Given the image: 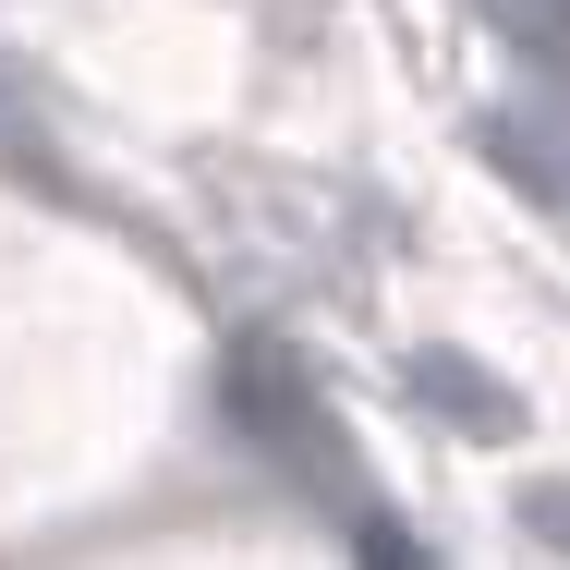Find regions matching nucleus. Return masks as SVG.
I'll use <instances>...</instances> for the list:
<instances>
[{
  "instance_id": "7ed1b4c3",
  "label": "nucleus",
  "mask_w": 570,
  "mask_h": 570,
  "mask_svg": "<svg viewBox=\"0 0 570 570\" xmlns=\"http://www.w3.org/2000/svg\"><path fill=\"white\" fill-rule=\"evenodd\" d=\"M534 534H547V547H570V485H534Z\"/></svg>"
},
{
  "instance_id": "f257e3e1",
  "label": "nucleus",
  "mask_w": 570,
  "mask_h": 570,
  "mask_svg": "<svg viewBox=\"0 0 570 570\" xmlns=\"http://www.w3.org/2000/svg\"><path fill=\"white\" fill-rule=\"evenodd\" d=\"M413 389H425L450 425H473V438H510V401H498L473 364H450V352H413Z\"/></svg>"
},
{
  "instance_id": "20e7f679",
  "label": "nucleus",
  "mask_w": 570,
  "mask_h": 570,
  "mask_svg": "<svg viewBox=\"0 0 570 570\" xmlns=\"http://www.w3.org/2000/svg\"><path fill=\"white\" fill-rule=\"evenodd\" d=\"M364 570H425V559H401V534H364Z\"/></svg>"
},
{
  "instance_id": "f03ea898",
  "label": "nucleus",
  "mask_w": 570,
  "mask_h": 570,
  "mask_svg": "<svg viewBox=\"0 0 570 570\" xmlns=\"http://www.w3.org/2000/svg\"><path fill=\"white\" fill-rule=\"evenodd\" d=\"M485 12H498L510 49H534L547 73H570V0H485Z\"/></svg>"
}]
</instances>
